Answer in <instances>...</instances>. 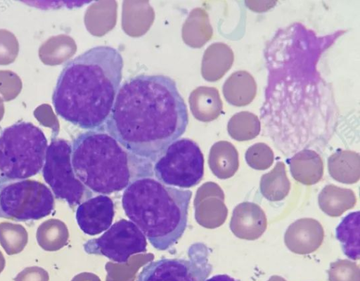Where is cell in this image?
Segmentation results:
<instances>
[{
    "label": "cell",
    "instance_id": "6da1fadb",
    "mask_svg": "<svg viewBox=\"0 0 360 281\" xmlns=\"http://www.w3.org/2000/svg\"><path fill=\"white\" fill-rule=\"evenodd\" d=\"M188 124L176 82L163 74H141L122 84L103 128L124 148L153 162Z\"/></svg>",
    "mask_w": 360,
    "mask_h": 281
},
{
    "label": "cell",
    "instance_id": "7a4b0ae2",
    "mask_svg": "<svg viewBox=\"0 0 360 281\" xmlns=\"http://www.w3.org/2000/svg\"><path fill=\"white\" fill-rule=\"evenodd\" d=\"M124 61L120 52L97 46L70 60L52 96L56 113L86 130L103 129L120 88Z\"/></svg>",
    "mask_w": 360,
    "mask_h": 281
},
{
    "label": "cell",
    "instance_id": "3957f363",
    "mask_svg": "<svg viewBox=\"0 0 360 281\" xmlns=\"http://www.w3.org/2000/svg\"><path fill=\"white\" fill-rule=\"evenodd\" d=\"M71 162L79 181L91 191L110 195L134 181L153 177V162L124 148L104 128L78 135Z\"/></svg>",
    "mask_w": 360,
    "mask_h": 281
},
{
    "label": "cell",
    "instance_id": "277c9868",
    "mask_svg": "<svg viewBox=\"0 0 360 281\" xmlns=\"http://www.w3.org/2000/svg\"><path fill=\"white\" fill-rule=\"evenodd\" d=\"M192 196L189 190L166 185L147 177L125 188L122 205L126 216L158 250L172 247L183 235Z\"/></svg>",
    "mask_w": 360,
    "mask_h": 281
},
{
    "label": "cell",
    "instance_id": "5b68a950",
    "mask_svg": "<svg viewBox=\"0 0 360 281\" xmlns=\"http://www.w3.org/2000/svg\"><path fill=\"white\" fill-rule=\"evenodd\" d=\"M44 132L30 122L6 128L0 135V184L20 181L41 169L47 149Z\"/></svg>",
    "mask_w": 360,
    "mask_h": 281
},
{
    "label": "cell",
    "instance_id": "8992f818",
    "mask_svg": "<svg viewBox=\"0 0 360 281\" xmlns=\"http://www.w3.org/2000/svg\"><path fill=\"white\" fill-rule=\"evenodd\" d=\"M54 197L44 183L31 179L0 184V218L39 220L54 209Z\"/></svg>",
    "mask_w": 360,
    "mask_h": 281
},
{
    "label": "cell",
    "instance_id": "52a82bcc",
    "mask_svg": "<svg viewBox=\"0 0 360 281\" xmlns=\"http://www.w3.org/2000/svg\"><path fill=\"white\" fill-rule=\"evenodd\" d=\"M153 174L166 185L188 188L198 184L204 174V157L193 140L183 138L171 143L155 161Z\"/></svg>",
    "mask_w": 360,
    "mask_h": 281
},
{
    "label": "cell",
    "instance_id": "ba28073f",
    "mask_svg": "<svg viewBox=\"0 0 360 281\" xmlns=\"http://www.w3.org/2000/svg\"><path fill=\"white\" fill-rule=\"evenodd\" d=\"M71 155L72 145L68 140L52 139L46 149L42 174L55 196L73 207L91 197L93 193L76 176Z\"/></svg>",
    "mask_w": 360,
    "mask_h": 281
},
{
    "label": "cell",
    "instance_id": "9c48e42d",
    "mask_svg": "<svg viewBox=\"0 0 360 281\" xmlns=\"http://www.w3.org/2000/svg\"><path fill=\"white\" fill-rule=\"evenodd\" d=\"M212 270L208 251L201 243L191 245L188 259H161L147 263L136 281H205Z\"/></svg>",
    "mask_w": 360,
    "mask_h": 281
},
{
    "label": "cell",
    "instance_id": "30bf717a",
    "mask_svg": "<svg viewBox=\"0 0 360 281\" xmlns=\"http://www.w3.org/2000/svg\"><path fill=\"white\" fill-rule=\"evenodd\" d=\"M145 235L131 221L122 218L112 224L101 236L86 242L88 254L104 256L115 262L125 263L130 256L146 251Z\"/></svg>",
    "mask_w": 360,
    "mask_h": 281
},
{
    "label": "cell",
    "instance_id": "8fae6325",
    "mask_svg": "<svg viewBox=\"0 0 360 281\" xmlns=\"http://www.w3.org/2000/svg\"><path fill=\"white\" fill-rule=\"evenodd\" d=\"M114 215L112 200L105 195H99L78 205L75 218L84 233L94 236L111 226Z\"/></svg>",
    "mask_w": 360,
    "mask_h": 281
},
{
    "label": "cell",
    "instance_id": "7c38bea8",
    "mask_svg": "<svg viewBox=\"0 0 360 281\" xmlns=\"http://www.w3.org/2000/svg\"><path fill=\"white\" fill-rule=\"evenodd\" d=\"M324 231L321 223L311 218L295 221L288 228L284 241L286 247L298 254H307L316 251L322 244Z\"/></svg>",
    "mask_w": 360,
    "mask_h": 281
},
{
    "label": "cell",
    "instance_id": "4fadbf2b",
    "mask_svg": "<svg viewBox=\"0 0 360 281\" xmlns=\"http://www.w3.org/2000/svg\"><path fill=\"white\" fill-rule=\"evenodd\" d=\"M266 226L265 213L259 205L244 202L234 208L230 228L237 237L248 240L258 239L263 235Z\"/></svg>",
    "mask_w": 360,
    "mask_h": 281
},
{
    "label": "cell",
    "instance_id": "5bb4252c",
    "mask_svg": "<svg viewBox=\"0 0 360 281\" xmlns=\"http://www.w3.org/2000/svg\"><path fill=\"white\" fill-rule=\"evenodd\" d=\"M292 177L304 185L318 183L323 174V162L321 156L315 151L304 149L288 159Z\"/></svg>",
    "mask_w": 360,
    "mask_h": 281
},
{
    "label": "cell",
    "instance_id": "9a60e30c",
    "mask_svg": "<svg viewBox=\"0 0 360 281\" xmlns=\"http://www.w3.org/2000/svg\"><path fill=\"white\" fill-rule=\"evenodd\" d=\"M257 89L254 77L245 70H238L227 78L223 86V93L229 104L242 107L255 99Z\"/></svg>",
    "mask_w": 360,
    "mask_h": 281
},
{
    "label": "cell",
    "instance_id": "2e32d148",
    "mask_svg": "<svg viewBox=\"0 0 360 281\" xmlns=\"http://www.w3.org/2000/svg\"><path fill=\"white\" fill-rule=\"evenodd\" d=\"M328 172L335 181L352 184L360 178V156L352 150H338L328 159Z\"/></svg>",
    "mask_w": 360,
    "mask_h": 281
},
{
    "label": "cell",
    "instance_id": "e0dca14e",
    "mask_svg": "<svg viewBox=\"0 0 360 281\" xmlns=\"http://www.w3.org/2000/svg\"><path fill=\"white\" fill-rule=\"evenodd\" d=\"M356 202L354 192L347 188H342L333 184L326 185L319 195L321 209L333 217L342 215L352 208Z\"/></svg>",
    "mask_w": 360,
    "mask_h": 281
},
{
    "label": "cell",
    "instance_id": "ac0fdd59",
    "mask_svg": "<svg viewBox=\"0 0 360 281\" xmlns=\"http://www.w3.org/2000/svg\"><path fill=\"white\" fill-rule=\"evenodd\" d=\"M210 166L220 178H229L239 166L238 152L235 146L228 141L217 143L211 150Z\"/></svg>",
    "mask_w": 360,
    "mask_h": 281
},
{
    "label": "cell",
    "instance_id": "d6986e66",
    "mask_svg": "<svg viewBox=\"0 0 360 281\" xmlns=\"http://www.w3.org/2000/svg\"><path fill=\"white\" fill-rule=\"evenodd\" d=\"M359 211L347 215L336 228V237L340 242L345 254L351 259L360 257Z\"/></svg>",
    "mask_w": 360,
    "mask_h": 281
},
{
    "label": "cell",
    "instance_id": "ffe728a7",
    "mask_svg": "<svg viewBox=\"0 0 360 281\" xmlns=\"http://www.w3.org/2000/svg\"><path fill=\"white\" fill-rule=\"evenodd\" d=\"M290 189V183L283 162H278L271 171L263 174L261 178V192L269 201L277 202L283 200L288 195Z\"/></svg>",
    "mask_w": 360,
    "mask_h": 281
},
{
    "label": "cell",
    "instance_id": "44dd1931",
    "mask_svg": "<svg viewBox=\"0 0 360 281\" xmlns=\"http://www.w3.org/2000/svg\"><path fill=\"white\" fill-rule=\"evenodd\" d=\"M229 136L238 141H246L256 138L261 130L258 117L248 111L233 115L227 125Z\"/></svg>",
    "mask_w": 360,
    "mask_h": 281
},
{
    "label": "cell",
    "instance_id": "7402d4cb",
    "mask_svg": "<svg viewBox=\"0 0 360 281\" xmlns=\"http://www.w3.org/2000/svg\"><path fill=\"white\" fill-rule=\"evenodd\" d=\"M28 242L26 229L20 224L0 223V244L8 255L21 252Z\"/></svg>",
    "mask_w": 360,
    "mask_h": 281
},
{
    "label": "cell",
    "instance_id": "603a6c76",
    "mask_svg": "<svg viewBox=\"0 0 360 281\" xmlns=\"http://www.w3.org/2000/svg\"><path fill=\"white\" fill-rule=\"evenodd\" d=\"M59 220L51 218L44 221L37 228V240L45 251H56L65 242V228Z\"/></svg>",
    "mask_w": 360,
    "mask_h": 281
},
{
    "label": "cell",
    "instance_id": "cb8c5ba5",
    "mask_svg": "<svg viewBox=\"0 0 360 281\" xmlns=\"http://www.w3.org/2000/svg\"><path fill=\"white\" fill-rule=\"evenodd\" d=\"M210 51V80H218L231 67L234 54L232 49L224 43L213 44Z\"/></svg>",
    "mask_w": 360,
    "mask_h": 281
},
{
    "label": "cell",
    "instance_id": "d4e9b609",
    "mask_svg": "<svg viewBox=\"0 0 360 281\" xmlns=\"http://www.w3.org/2000/svg\"><path fill=\"white\" fill-rule=\"evenodd\" d=\"M247 164L252 169L265 170L274 162V155L271 148L264 143L251 145L245 155Z\"/></svg>",
    "mask_w": 360,
    "mask_h": 281
},
{
    "label": "cell",
    "instance_id": "484cf974",
    "mask_svg": "<svg viewBox=\"0 0 360 281\" xmlns=\"http://www.w3.org/2000/svg\"><path fill=\"white\" fill-rule=\"evenodd\" d=\"M328 273L330 281H359V266L347 259L330 263Z\"/></svg>",
    "mask_w": 360,
    "mask_h": 281
},
{
    "label": "cell",
    "instance_id": "4316f807",
    "mask_svg": "<svg viewBox=\"0 0 360 281\" xmlns=\"http://www.w3.org/2000/svg\"><path fill=\"white\" fill-rule=\"evenodd\" d=\"M49 273L38 266L25 268L14 278V281H49Z\"/></svg>",
    "mask_w": 360,
    "mask_h": 281
},
{
    "label": "cell",
    "instance_id": "83f0119b",
    "mask_svg": "<svg viewBox=\"0 0 360 281\" xmlns=\"http://www.w3.org/2000/svg\"><path fill=\"white\" fill-rule=\"evenodd\" d=\"M205 281H236L233 278L227 275H217Z\"/></svg>",
    "mask_w": 360,
    "mask_h": 281
},
{
    "label": "cell",
    "instance_id": "f1b7e54d",
    "mask_svg": "<svg viewBox=\"0 0 360 281\" xmlns=\"http://www.w3.org/2000/svg\"><path fill=\"white\" fill-rule=\"evenodd\" d=\"M5 265H6V261H5L4 256L2 254V252L0 251V273L4 269Z\"/></svg>",
    "mask_w": 360,
    "mask_h": 281
},
{
    "label": "cell",
    "instance_id": "f546056e",
    "mask_svg": "<svg viewBox=\"0 0 360 281\" xmlns=\"http://www.w3.org/2000/svg\"><path fill=\"white\" fill-rule=\"evenodd\" d=\"M268 281H286V280H284L281 277H279V276H277V275H274Z\"/></svg>",
    "mask_w": 360,
    "mask_h": 281
}]
</instances>
